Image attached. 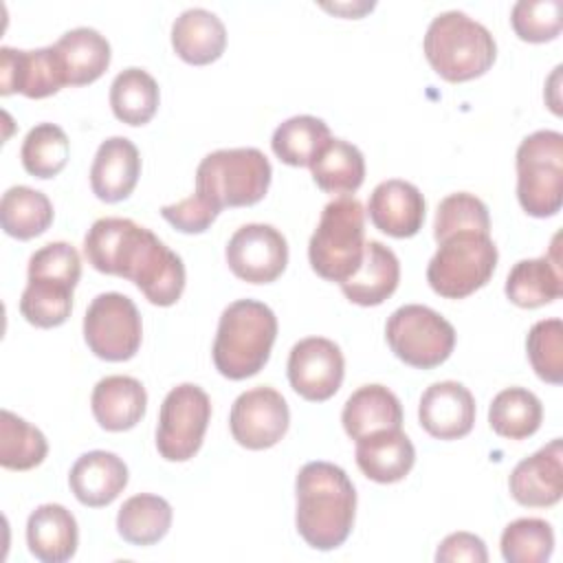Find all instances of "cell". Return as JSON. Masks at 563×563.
<instances>
[{"label": "cell", "instance_id": "39", "mask_svg": "<svg viewBox=\"0 0 563 563\" xmlns=\"http://www.w3.org/2000/svg\"><path fill=\"white\" fill-rule=\"evenodd\" d=\"M460 231H477L490 233V216L488 207L473 194L457 191L440 200L433 222V238L442 242L444 238Z\"/></svg>", "mask_w": 563, "mask_h": 563}, {"label": "cell", "instance_id": "18", "mask_svg": "<svg viewBox=\"0 0 563 563\" xmlns=\"http://www.w3.org/2000/svg\"><path fill=\"white\" fill-rule=\"evenodd\" d=\"M424 198L420 189L407 180L389 178L374 187L367 213L372 224L391 238H411L424 222Z\"/></svg>", "mask_w": 563, "mask_h": 563}, {"label": "cell", "instance_id": "26", "mask_svg": "<svg viewBox=\"0 0 563 563\" xmlns=\"http://www.w3.org/2000/svg\"><path fill=\"white\" fill-rule=\"evenodd\" d=\"M341 422L345 433L356 442L378 431L400 429L402 405L385 385H363L345 400Z\"/></svg>", "mask_w": 563, "mask_h": 563}, {"label": "cell", "instance_id": "10", "mask_svg": "<svg viewBox=\"0 0 563 563\" xmlns=\"http://www.w3.org/2000/svg\"><path fill=\"white\" fill-rule=\"evenodd\" d=\"M211 420V400L194 383H183L165 396L158 411L156 449L167 462L191 460L205 440Z\"/></svg>", "mask_w": 563, "mask_h": 563}, {"label": "cell", "instance_id": "9", "mask_svg": "<svg viewBox=\"0 0 563 563\" xmlns=\"http://www.w3.org/2000/svg\"><path fill=\"white\" fill-rule=\"evenodd\" d=\"M389 350L416 369H431L442 365L455 347L453 325L435 310L407 303L391 312L385 325Z\"/></svg>", "mask_w": 563, "mask_h": 563}, {"label": "cell", "instance_id": "41", "mask_svg": "<svg viewBox=\"0 0 563 563\" xmlns=\"http://www.w3.org/2000/svg\"><path fill=\"white\" fill-rule=\"evenodd\" d=\"M510 24L523 42H550L561 33L563 4L561 0H519L512 7Z\"/></svg>", "mask_w": 563, "mask_h": 563}, {"label": "cell", "instance_id": "30", "mask_svg": "<svg viewBox=\"0 0 563 563\" xmlns=\"http://www.w3.org/2000/svg\"><path fill=\"white\" fill-rule=\"evenodd\" d=\"M172 506L167 499L150 493L132 495L117 515V530L130 545H154L172 528Z\"/></svg>", "mask_w": 563, "mask_h": 563}, {"label": "cell", "instance_id": "31", "mask_svg": "<svg viewBox=\"0 0 563 563\" xmlns=\"http://www.w3.org/2000/svg\"><path fill=\"white\" fill-rule=\"evenodd\" d=\"M0 224L15 240L37 238L53 224V205L37 189L26 185L9 187L0 200Z\"/></svg>", "mask_w": 563, "mask_h": 563}, {"label": "cell", "instance_id": "43", "mask_svg": "<svg viewBox=\"0 0 563 563\" xmlns=\"http://www.w3.org/2000/svg\"><path fill=\"white\" fill-rule=\"evenodd\" d=\"M220 209H216L209 200H205L202 196H198L196 191L174 205H165L161 209V216L180 233H202L207 231L213 220L218 218Z\"/></svg>", "mask_w": 563, "mask_h": 563}, {"label": "cell", "instance_id": "22", "mask_svg": "<svg viewBox=\"0 0 563 563\" xmlns=\"http://www.w3.org/2000/svg\"><path fill=\"white\" fill-rule=\"evenodd\" d=\"M26 545L42 563H64L75 556L79 530L62 504H42L26 519Z\"/></svg>", "mask_w": 563, "mask_h": 563}, {"label": "cell", "instance_id": "20", "mask_svg": "<svg viewBox=\"0 0 563 563\" xmlns=\"http://www.w3.org/2000/svg\"><path fill=\"white\" fill-rule=\"evenodd\" d=\"M68 484L79 504L101 508L112 504L128 486V466L117 453L88 451L73 464Z\"/></svg>", "mask_w": 563, "mask_h": 563}, {"label": "cell", "instance_id": "24", "mask_svg": "<svg viewBox=\"0 0 563 563\" xmlns=\"http://www.w3.org/2000/svg\"><path fill=\"white\" fill-rule=\"evenodd\" d=\"M354 455L361 473L378 484L405 479L416 462V449L400 429L378 431L356 440Z\"/></svg>", "mask_w": 563, "mask_h": 563}, {"label": "cell", "instance_id": "5", "mask_svg": "<svg viewBox=\"0 0 563 563\" xmlns=\"http://www.w3.org/2000/svg\"><path fill=\"white\" fill-rule=\"evenodd\" d=\"M273 167L257 147H231L207 154L196 169V194L216 209L251 207L271 185Z\"/></svg>", "mask_w": 563, "mask_h": 563}, {"label": "cell", "instance_id": "19", "mask_svg": "<svg viewBox=\"0 0 563 563\" xmlns=\"http://www.w3.org/2000/svg\"><path fill=\"white\" fill-rule=\"evenodd\" d=\"M141 176V156L136 145L125 136L106 139L90 167L92 194L103 202L125 200Z\"/></svg>", "mask_w": 563, "mask_h": 563}, {"label": "cell", "instance_id": "37", "mask_svg": "<svg viewBox=\"0 0 563 563\" xmlns=\"http://www.w3.org/2000/svg\"><path fill=\"white\" fill-rule=\"evenodd\" d=\"M68 154H70L68 136L55 123H37L35 128H31L20 150L24 169L35 178L57 176L66 167Z\"/></svg>", "mask_w": 563, "mask_h": 563}, {"label": "cell", "instance_id": "2", "mask_svg": "<svg viewBox=\"0 0 563 563\" xmlns=\"http://www.w3.org/2000/svg\"><path fill=\"white\" fill-rule=\"evenodd\" d=\"M295 495L301 539L321 552L343 545L356 512V490L347 473L330 462H308L297 473Z\"/></svg>", "mask_w": 563, "mask_h": 563}, {"label": "cell", "instance_id": "4", "mask_svg": "<svg viewBox=\"0 0 563 563\" xmlns=\"http://www.w3.org/2000/svg\"><path fill=\"white\" fill-rule=\"evenodd\" d=\"M422 48L431 68L451 84L482 77L497 57L490 31L462 11L435 15L424 33Z\"/></svg>", "mask_w": 563, "mask_h": 563}, {"label": "cell", "instance_id": "25", "mask_svg": "<svg viewBox=\"0 0 563 563\" xmlns=\"http://www.w3.org/2000/svg\"><path fill=\"white\" fill-rule=\"evenodd\" d=\"M559 238V235H556ZM556 238L550 255L517 262L506 277V297L519 308H539L552 303L563 295L561 257L556 251Z\"/></svg>", "mask_w": 563, "mask_h": 563}, {"label": "cell", "instance_id": "1", "mask_svg": "<svg viewBox=\"0 0 563 563\" xmlns=\"http://www.w3.org/2000/svg\"><path fill=\"white\" fill-rule=\"evenodd\" d=\"M88 264L130 279L150 303L174 306L185 290V264L150 229L130 218H99L84 238Z\"/></svg>", "mask_w": 563, "mask_h": 563}, {"label": "cell", "instance_id": "23", "mask_svg": "<svg viewBox=\"0 0 563 563\" xmlns=\"http://www.w3.org/2000/svg\"><path fill=\"white\" fill-rule=\"evenodd\" d=\"M92 416L106 431H128L141 422L147 407V394L141 380L132 376H106L90 396Z\"/></svg>", "mask_w": 563, "mask_h": 563}, {"label": "cell", "instance_id": "13", "mask_svg": "<svg viewBox=\"0 0 563 563\" xmlns=\"http://www.w3.org/2000/svg\"><path fill=\"white\" fill-rule=\"evenodd\" d=\"M224 257L231 273L242 282L271 284L286 271L288 242L275 227L253 222L231 235Z\"/></svg>", "mask_w": 563, "mask_h": 563}, {"label": "cell", "instance_id": "28", "mask_svg": "<svg viewBox=\"0 0 563 563\" xmlns=\"http://www.w3.org/2000/svg\"><path fill=\"white\" fill-rule=\"evenodd\" d=\"M53 46L62 62L66 86L92 84L110 66V42L95 29H70Z\"/></svg>", "mask_w": 563, "mask_h": 563}, {"label": "cell", "instance_id": "42", "mask_svg": "<svg viewBox=\"0 0 563 563\" xmlns=\"http://www.w3.org/2000/svg\"><path fill=\"white\" fill-rule=\"evenodd\" d=\"M29 277H53L77 286L81 277L79 253L68 242L44 244L29 260Z\"/></svg>", "mask_w": 563, "mask_h": 563}, {"label": "cell", "instance_id": "17", "mask_svg": "<svg viewBox=\"0 0 563 563\" xmlns=\"http://www.w3.org/2000/svg\"><path fill=\"white\" fill-rule=\"evenodd\" d=\"M510 495L528 508H550L563 495V442L554 438L550 444L521 460L508 479Z\"/></svg>", "mask_w": 563, "mask_h": 563}, {"label": "cell", "instance_id": "7", "mask_svg": "<svg viewBox=\"0 0 563 563\" xmlns=\"http://www.w3.org/2000/svg\"><path fill=\"white\" fill-rule=\"evenodd\" d=\"M497 257L490 233H453L438 242V251L427 266V282L444 299H464L488 284Z\"/></svg>", "mask_w": 563, "mask_h": 563}, {"label": "cell", "instance_id": "38", "mask_svg": "<svg viewBox=\"0 0 563 563\" xmlns=\"http://www.w3.org/2000/svg\"><path fill=\"white\" fill-rule=\"evenodd\" d=\"M499 548L508 563H543L552 556L554 530L545 519H515L504 528Z\"/></svg>", "mask_w": 563, "mask_h": 563}, {"label": "cell", "instance_id": "12", "mask_svg": "<svg viewBox=\"0 0 563 563\" xmlns=\"http://www.w3.org/2000/svg\"><path fill=\"white\" fill-rule=\"evenodd\" d=\"M290 411L273 387H253L235 398L229 413L233 440L251 451L275 446L288 431Z\"/></svg>", "mask_w": 563, "mask_h": 563}, {"label": "cell", "instance_id": "6", "mask_svg": "<svg viewBox=\"0 0 563 563\" xmlns=\"http://www.w3.org/2000/svg\"><path fill=\"white\" fill-rule=\"evenodd\" d=\"M365 251V209L352 196L330 200L308 242L312 271L328 282H345L358 268Z\"/></svg>", "mask_w": 563, "mask_h": 563}, {"label": "cell", "instance_id": "16", "mask_svg": "<svg viewBox=\"0 0 563 563\" xmlns=\"http://www.w3.org/2000/svg\"><path fill=\"white\" fill-rule=\"evenodd\" d=\"M418 420L431 438H464L475 424V398L457 380L433 383L420 396Z\"/></svg>", "mask_w": 563, "mask_h": 563}, {"label": "cell", "instance_id": "8", "mask_svg": "<svg viewBox=\"0 0 563 563\" xmlns=\"http://www.w3.org/2000/svg\"><path fill=\"white\" fill-rule=\"evenodd\" d=\"M517 200L532 218H550L563 205V134L537 130L517 147Z\"/></svg>", "mask_w": 563, "mask_h": 563}, {"label": "cell", "instance_id": "36", "mask_svg": "<svg viewBox=\"0 0 563 563\" xmlns=\"http://www.w3.org/2000/svg\"><path fill=\"white\" fill-rule=\"evenodd\" d=\"M48 442L44 433L9 409L0 413V464L9 471H29L44 462Z\"/></svg>", "mask_w": 563, "mask_h": 563}, {"label": "cell", "instance_id": "3", "mask_svg": "<svg viewBox=\"0 0 563 563\" xmlns=\"http://www.w3.org/2000/svg\"><path fill=\"white\" fill-rule=\"evenodd\" d=\"M277 339L275 312L255 299H238L229 303L218 321L213 341V365L231 380L255 376L268 363Z\"/></svg>", "mask_w": 563, "mask_h": 563}, {"label": "cell", "instance_id": "44", "mask_svg": "<svg viewBox=\"0 0 563 563\" xmlns=\"http://www.w3.org/2000/svg\"><path fill=\"white\" fill-rule=\"evenodd\" d=\"M438 563H453V561H471V563H486L488 552L479 537L471 532H453L442 539L435 550Z\"/></svg>", "mask_w": 563, "mask_h": 563}, {"label": "cell", "instance_id": "40", "mask_svg": "<svg viewBox=\"0 0 563 563\" xmlns=\"http://www.w3.org/2000/svg\"><path fill=\"white\" fill-rule=\"evenodd\" d=\"M526 350L534 374L550 383H563V321L541 319L537 321L526 339Z\"/></svg>", "mask_w": 563, "mask_h": 563}, {"label": "cell", "instance_id": "11", "mask_svg": "<svg viewBox=\"0 0 563 563\" xmlns=\"http://www.w3.org/2000/svg\"><path fill=\"white\" fill-rule=\"evenodd\" d=\"M84 339L97 358L130 361L143 339L141 314L134 301L121 292L97 295L84 314Z\"/></svg>", "mask_w": 563, "mask_h": 563}, {"label": "cell", "instance_id": "32", "mask_svg": "<svg viewBox=\"0 0 563 563\" xmlns=\"http://www.w3.org/2000/svg\"><path fill=\"white\" fill-rule=\"evenodd\" d=\"M158 101L156 79L136 66L121 70L110 86V108L128 125H145L156 114Z\"/></svg>", "mask_w": 563, "mask_h": 563}, {"label": "cell", "instance_id": "15", "mask_svg": "<svg viewBox=\"0 0 563 563\" xmlns=\"http://www.w3.org/2000/svg\"><path fill=\"white\" fill-rule=\"evenodd\" d=\"M64 86L66 77L55 46L35 51L0 48V95L20 92L29 99H44Z\"/></svg>", "mask_w": 563, "mask_h": 563}, {"label": "cell", "instance_id": "33", "mask_svg": "<svg viewBox=\"0 0 563 563\" xmlns=\"http://www.w3.org/2000/svg\"><path fill=\"white\" fill-rule=\"evenodd\" d=\"M541 400L526 387L501 389L488 407L490 429L508 440H526L534 435L541 427Z\"/></svg>", "mask_w": 563, "mask_h": 563}, {"label": "cell", "instance_id": "34", "mask_svg": "<svg viewBox=\"0 0 563 563\" xmlns=\"http://www.w3.org/2000/svg\"><path fill=\"white\" fill-rule=\"evenodd\" d=\"M330 139L332 136L325 121L312 114H297L275 128L271 147L282 163L292 167H310Z\"/></svg>", "mask_w": 563, "mask_h": 563}, {"label": "cell", "instance_id": "21", "mask_svg": "<svg viewBox=\"0 0 563 563\" xmlns=\"http://www.w3.org/2000/svg\"><path fill=\"white\" fill-rule=\"evenodd\" d=\"M400 282V262L383 242H365L363 260L354 275L341 282L343 295L356 306H378L389 299Z\"/></svg>", "mask_w": 563, "mask_h": 563}, {"label": "cell", "instance_id": "27", "mask_svg": "<svg viewBox=\"0 0 563 563\" xmlns=\"http://www.w3.org/2000/svg\"><path fill=\"white\" fill-rule=\"evenodd\" d=\"M172 46L183 62L205 66L224 53L227 29L211 11L200 7L187 9L172 24Z\"/></svg>", "mask_w": 563, "mask_h": 563}, {"label": "cell", "instance_id": "14", "mask_svg": "<svg viewBox=\"0 0 563 563\" xmlns=\"http://www.w3.org/2000/svg\"><path fill=\"white\" fill-rule=\"evenodd\" d=\"M345 374V358L341 347L323 336H308L292 345L288 354L290 387L310 402L332 398Z\"/></svg>", "mask_w": 563, "mask_h": 563}, {"label": "cell", "instance_id": "35", "mask_svg": "<svg viewBox=\"0 0 563 563\" xmlns=\"http://www.w3.org/2000/svg\"><path fill=\"white\" fill-rule=\"evenodd\" d=\"M75 286L53 277H29L20 297L22 317L35 328H57L73 310Z\"/></svg>", "mask_w": 563, "mask_h": 563}, {"label": "cell", "instance_id": "29", "mask_svg": "<svg viewBox=\"0 0 563 563\" xmlns=\"http://www.w3.org/2000/svg\"><path fill=\"white\" fill-rule=\"evenodd\" d=\"M312 180L325 194L350 196L365 180V158L361 150L343 139H330L310 163Z\"/></svg>", "mask_w": 563, "mask_h": 563}]
</instances>
